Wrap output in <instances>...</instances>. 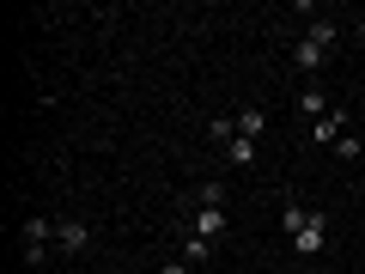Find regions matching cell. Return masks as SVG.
<instances>
[{"label":"cell","mask_w":365,"mask_h":274,"mask_svg":"<svg viewBox=\"0 0 365 274\" xmlns=\"http://www.w3.org/2000/svg\"><path fill=\"white\" fill-rule=\"evenodd\" d=\"M323 250H329V213H317V208H311V220H304V225H299V238H292V256H299V262H317Z\"/></svg>","instance_id":"1"},{"label":"cell","mask_w":365,"mask_h":274,"mask_svg":"<svg viewBox=\"0 0 365 274\" xmlns=\"http://www.w3.org/2000/svg\"><path fill=\"white\" fill-rule=\"evenodd\" d=\"M91 244H98L91 220H55V256H86Z\"/></svg>","instance_id":"2"},{"label":"cell","mask_w":365,"mask_h":274,"mask_svg":"<svg viewBox=\"0 0 365 274\" xmlns=\"http://www.w3.org/2000/svg\"><path fill=\"white\" fill-rule=\"evenodd\" d=\"M19 232H25V250H55V220L49 213H25Z\"/></svg>","instance_id":"3"},{"label":"cell","mask_w":365,"mask_h":274,"mask_svg":"<svg viewBox=\"0 0 365 274\" xmlns=\"http://www.w3.org/2000/svg\"><path fill=\"white\" fill-rule=\"evenodd\" d=\"M225 225H232V220H225L220 208H195V220H189V232H195V238H207V244H220V238H225Z\"/></svg>","instance_id":"4"},{"label":"cell","mask_w":365,"mask_h":274,"mask_svg":"<svg viewBox=\"0 0 365 274\" xmlns=\"http://www.w3.org/2000/svg\"><path fill=\"white\" fill-rule=\"evenodd\" d=\"M304 37H311L317 49L329 55V49H335V43H341V25H335V19H311V25H304Z\"/></svg>","instance_id":"5"},{"label":"cell","mask_w":365,"mask_h":274,"mask_svg":"<svg viewBox=\"0 0 365 274\" xmlns=\"http://www.w3.org/2000/svg\"><path fill=\"white\" fill-rule=\"evenodd\" d=\"M182 262H201V268H213V244H207V238H195V232H182Z\"/></svg>","instance_id":"6"},{"label":"cell","mask_w":365,"mask_h":274,"mask_svg":"<svg viewBox=\"0 0 365 274\" xmlns=\"http://www.w3.org/2000/svg\"><path fill=\"white\" fill-rule=\"evenodd\" d=\"M329 110H335V104H329V91H317V86H304V91H299V116H317V122H323Z\"/></svg>","instance_id":"7"},{"label":"cell","mask_w":365,"mask_h":274,"mask_svg":"<svg viewBox=\"0 0 365 274\" xmlns=\"http://www.w3.org/2000/svg\"><path fill=\"white\" fill-rule=\"evenodd\" d=\"M311 134H317V141H323V146H335V141H341V134H347V110H329V116H323V122H317V128H311Z\"/></svg>","instance_id":"8"},{"label":"cell","mask_w":365,"mask_h":274,"mask_svg":"<svg viewBox=\"0 0 365 274\" xmlns=\"http://www.w3.org/2000/svg\"><path fill=\"white\" fill-rule=\"evenodd\" d=\"M292 61H299V67H304V73H317V67H323V61H329V55H323V49H317V43H311V37H299V43H292Z\"/></svg>","instance_id":"9"},{"label":"cell","mask_w":365,"mask_h":274,"mask_svg":"<svg viewBox=\"0 0 365 274\" xmlns=\"http://www.w3.org/2000/svg\"><path fill=\"white\" fill-rule=\"evenodd\" d=\"M262 128H268L262 110H237V134H244V141H262Z\"/></svg>","instance_id":"10"},{"label":"cell","mask_w":365,"mask_h":274,"mask_svg":"<svg viewBox=\"0 0 365 274\" xmlns=\"http://www.w3.org/2000/svg\"><path fill=\"white\" fill-rule=\"evenodd\" d=\"M304 220H311V208H299V201H287V208H280V232H287V238H299Z\"/></svg>","instance_id":"11"},{"label":"cell","mask_w":365,"mask_h":274,"mask_svg":"<svg viewBox=\"0 0 365 274\" xmlns=\"http://www.w3.org/2000/svg\"><path fill=\"white\" fill-rule=\"evenodd\" d=\"M207 134H213V141H225V146H232V141H237V116H207Z\"/></svg>","instance_id":"12"},{"label":"cell","mask_w":365,"mask_h":274,"mask_svg":"<svg viewBox=\"0 0 365 274\" xmlns=\"http://www.w3.org/2000/svg\"><path fill=\"white\" fill-rule=\"evenodd\" d=\"M225 158H232V165H250V158H256V141H244V134H237V141L225 146Z\"/></svg>","instance_id":"13"},{"label":"cell","mask_w":365,"mask_h":274,"mask_svg":"<svg viewBox=\"0 0 365 274\" xmlns=\"http://www.w3.org/2000/svg\"><path fill=\"white\" fill-rule=\"evenodd\" d=\"M335 153H341V158L353 165V158H359V134H341V141H335Z\"/></svg>","instance_id":"14"},{"label":"cell","mask_w":365,"mask_h":274,"mask_svg":"<svg viewBox=\"0 0 365 274\" xmlns=\"http://www.w3.org/2000/svg\"><path fill=\"white\" fill-rule=\"evenodd\" d=\"M158 274H189V262H158Z\"/></svg>","instance_id":"15"},{"label":"cell","mask_w":365,"mask_h":274,"mask_svg":"<svg viewBox=\"0 0 365 274\" xmlns=\"http://www.w3.org/2000/svg\"><path fill=\"white\" fill-rule=\"evenodd\" d=\"M353 37H359V43H365V13H359V19H353Z\"/></svg>","instance_id":"16"},{"label":"cell","mask_w":365,"mask_h":274,"mask_svg":"<svg viewBox=\"0 0 365 274\" xmlns=\"http://www.w3.org/2000/svg\"><path fill=\"white\" fill-rule=\"evenodd\" d=\"M195 274H220V268H195Z\"/></svg>","instance_id":"17"},{"label":"cell","mask_w":365,"mask_h":274,"mask_svg":"<svg viewBox=\"0 0 365 274\" xmlns=\"http://www.w3.org/2000/svg\"><path fill=\"white\" fill-rule=\"evenodd\" d=\"M104 274H128V268H104Z\"/></svg>","instance_id":"18"}]
</instances>
